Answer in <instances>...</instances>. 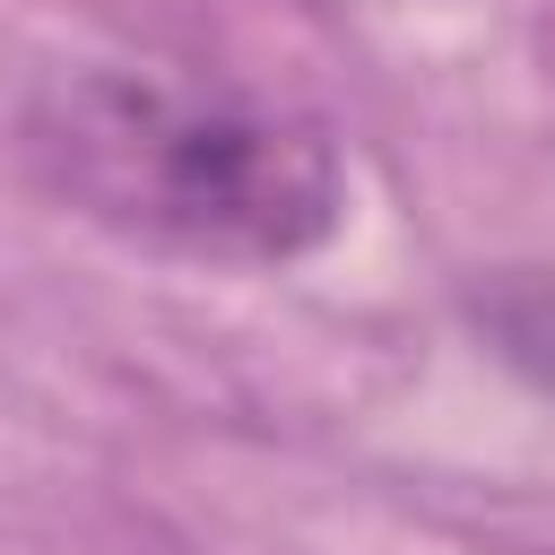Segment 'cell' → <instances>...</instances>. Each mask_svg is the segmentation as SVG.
Instances as JSON below:
<instances>
[{
	"label": "cell",
	"mask_w": 555,
	"mask_h": 555,
	"mask_svg": "<svg viewBox=\"0 0 555 555\" xmlns=\"http://www.w3.org/2000/svg\"><path fill=\"white\" fill-rule=\"evenodd\" d=\"M26 165L87 225L225 269H278L338 234V139L269 95L78 61L26 95Z\"/></svg>",
	"instance_id": "1"
}]
</instances>
